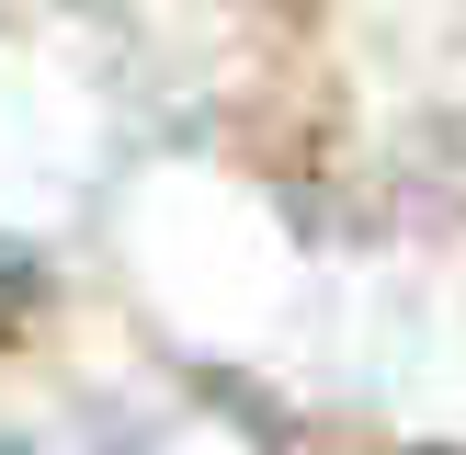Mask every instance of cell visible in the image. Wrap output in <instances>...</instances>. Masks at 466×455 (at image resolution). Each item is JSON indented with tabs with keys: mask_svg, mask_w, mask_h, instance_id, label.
I'll list each match as a JSON object with an SVG mask.
<instances>
[]
</instances>
